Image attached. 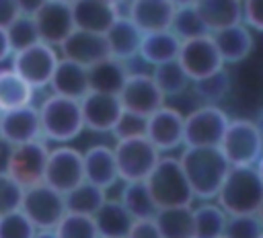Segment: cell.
<instances>
[{
	"instance_id": "f6af8a7d",
	"label": "cell",
	"mask_w": 263,
	"mask_h": 238,
	"mask_svg": "<svg viewBox=\"0 0 263 238\" xmlns=\"http://www.w3.org/2000/svg\"><path fill=\"white\" fill-rule=\"evenodd\" d=\"M18 8L14 4V0H0V27L6 29L8 23H12L18 16Z\"/></svg>"
},
{
	"instance_id": "ac0fdd59",
	"label": "cell",
	"mask_w": 263,
	"mask_h": 238,
	"mask_svg": "<svg viewBox=\"0 0 263 238\" xmlns=\"http://www.w3.org/2000/svg\"><path fill=\"white\" fill-rule=\"evenodd\" d=\"M0 137L10 146L41 140L39 111L33 105L2 111L0 115Z\"/></svg>"
},
{
	"instance_id": "7402d4cb",
	"label": "cell",
	"mask_w": 263,
	"mask_h": 238,
	"mask_svg": "<svg viewBox=\"0 0 263 238\" xmlns=\"http://www.w3.org/2000/svg\"><path fill=\"white\" fill-rule=\"evenodd\" d=\"M212 39L218 47V53H220L224 66L238 64V62L247 60L255 45L253 33L245 23H236V25L218 29L212 33Z\"/></svg>"
},
{
	"instance_id": "f5cc1de1",
	"label": "cell",
	"mask_w": 263,
	"mask_h": 238,
	"mask_svg": "<svg viewBox=\"0 0 263 238\" xmlns=\"http://www.w3.org/2000/svg\"><path fill=\"white\" fill-rule=\"evenodd\" d=\"M171 2H173L177 8H179V6H191V4H195V0H171Z\"/></svg>"
},
{
	"instance_id": "d6986e66",
	"label": "cell",
	"mask_w": 263,
	"mask_h": 238,
	"mask_svg": "<svg viewBox=\"0 0 263 238\" xmlns=\"http://www.w3.org/2000/svg\"><path fill=\"white\" fill-rule=\"evenodd\" d=\"M125 16L142 31L154 33L171 29L177 6L171 0H127Z\"/></svg>"
},
{
	"instance_id": "7a4b0ae2",
	"label": "cell",
	"mask_w": 263,
	"mask_h": 238,
	"mask_svg": "<svg viewBox=\"0 0 263 238\" xmlns=\"http://www.w3.org/2000/svg\"><path fill=\"white\" fill-rule=\"evenodd\" d=\"M214 201L228 215L257 213L263 201V183L255 166H230Z\"/></svg>"
},
{
	"instance_id": "c3c4849f",
	"label": "cell",
	"mask_w": 263,
	"mask_h": 238,
	"mask_svg": "<svg viewBox=\"0 0 263 238\" xmlns=\"http://www.w3.org/2000/svg\"><path fill=\"white\" fill-rule=\"evenodd\" d=\"M10 55H12V49H10V45H8V37H6V31L0 27V62L8 60Z\"/></svg>"
},
{
	"instance_id": "f1b7e54d",
	"label": "cell",
	"mask_w": 263,
	"mask_h": 238,
	"mask_svg": "<svg viewBox=\"0 0 263 238\" xmlns=\"http://www.w3.org/2000/svg\"><path fill=\"white\" fill-rule=\"evenodd\" d=\"M154 222L162 238H193V205L156 209Z\"/></svg>"
},
{
	"instance_id": "277c9868",
	"label": "cell",
	"mask_w": 263,
	"mask_h": 238,
	"mask_svg": "<svg viewBox=\"0 0 263 238\" xmlns=\"http://www.w3.org/2000/svg\"><path fill=\"white\" fill-rule=\"evenodd\" d=\"M37 111L41 121V137L45 140H51L55 144H68L84 131L80 101L51 92Z\"/></svg>"
},
{
	"instance_id": "ee69618b",
	"label": "cell",
	"mask_w": 263,
	"mask_h": 238,
	"mask_svg": "<svg viewBox=\"0 0 263 238\" xmlns=\"http://www.w3.org/2000/svg\"><path fill=\"white\" fill-rule=\"evenodd\" d=\"M125 238H162V236L158 232L154 217H146V220H134Z\"/></svg>"
},
{
	"instance_id": "836d02e7",
	"label": "cell",
	"mask_w": 263,
	"mask_h": 238,
	"mask_svg": "<svg viewBox=\"0 0 263 238\" xmlns=\"http://www.w3.org/2000/svg\"><path fill=\"white\" fill-rule=\"evenodd\" d=\"M191 88L203 105H218L228 96V92L232 88V78L224 66V68L216 70L214 74H208L199 80H193Z\"/></svg>"
},
{
	"instance_id": "681fc988",
	"label": "cell",
	"mask_w": 263,
	"mask_h": 238,
	"mask_svg": "<svg viewBox=\"0 0 263 238\" xmlns=\"http://www.w3.org/2000/svg\"><path fill=\"white\" fill-rule=\"evenodd\" d=\"M33 238H58V236H55L53 230H37V232L33 234Z\"/></svg>"
},
{
	"instance_id": "91938a15",
	"label": "cell",
	"mask_w": 263,
	"mask_h": 238,
	"mask_svg": "<svg viewBox=\"0 0 263 238\" xmlns=\"http://www.w3.org/2000/svg\"><path fill=\"white\" fill-rule=\"evenodd\" d=\"M220 238H224V236H220Z\"/></svg>"
},
{
	"instance_id": "ffe728a7",
	"label": "cell",
	"mask_w": 263,
	"mask_h": 238,
	"mask_svg": "<svg viewBox=\"0 0 263 238\" xmlns=\"http://www.w3.org/2000/svg\"><path fill=\"white\" fill-rule=\"evenodd\" d=\"M70 8L74 18V29L99 33V35H105V31L121 14L119 6L107 0H76L74 4H70Z\"/></svg>"
},
{
	"instance_id": "ab89813d",
	"label": "cell",
	"mask_w": 263,
	"mask_h": 238,
	"mask_svg": "<svg viewBox=\"0 0 263 238\" xmlns=\"http://www.w3.org/2000/svg\"><path fill=\"white\" fill-rule=\"evenodd\" d=\"M35 232V226L21 209L0 215V238H33Z\"/></svg>"
},
{
	"instance_id": "ba28073f",
	"label": "cell",
	"mask_w": 263,
	"mask_h": 238,
	"mask_svg": "<svg viewBox=\"0 0 263 238\" xmlns=\"http://www.w3.org/2000/svg\"><path fill=\"white\" fill-rule=\"evenodd\" d=\"M113 156L117 164L119 183L129 181H146L158 158L162 156L146 137H129V140H115Z\"/></svg>"
},
{
	"instance_id": "74e56055",
	"label": "cell",
	"mask_w": 263,
	"mask_h": 238,
	"mask_svg": "<svg viewBox=\"0 0 263 238\" xmlns=\"http://www.w3.org/2000/svg\"><path fill=\"white\" fill-rule=\"evenodd\" d=\"M4 31H6L8 45H10L12 53L21 51V49H25V47H29V45L39 41L33 16H29V14H18L12 23H8V27Z\"/></svg>"
},
{
	"instance_id": "d4e9b609",
	"label": "cell",
	"mask_w": 263,
	"mask_h": 238,
	"mask_svg": "<svg viewBox=\"0 0 263 238\" xmlns=\"http://www.w3.org/2000/svg\"><path fill=\"white\" fill-rule=\"evenodd\" d=\"M179 47H181V39L171 29L154 31V33H144L142 41H140L138 57L144 64L154 68V66H160V64L177 60Z\"/></svg>"
},
{
	"instance_id": "db71d44e",
	"label": "cell",
	"mask_w": 263,
	"mask_h": 238,
	"mask_svg": "<svg viewBox=\"0 0 263 238\" xmlns=\"http://www.w3.org/2000/svg\"><path fill=\"white\" fill-rule=\"evenodd\" d=\"M257 217H259V222L263 224V201H261V205H259V209H257Z\"/></svg>"
},
{
	"instance_id": "9a60e30c",
	"label": "cell",
	"mask_w": 263,
	"mask_h": 238,
	"mask_svg": "<svg viewBox=\"0 0 263 238\" xmlns=\"http://www.w3.org/2000/svg\"><path fill=\"white\" fill-rule=\"evenodd\" d=\"M31 16H33L39 41L47 43L51 47H60L64 43V39L74 31V18H72L70 4H64L58 0H47Z\"/></svg>"
},
{
	"instance_id": "3957f363",
	"label": "cell",
	"mask_w": 263,
	"mask_h": 238,
	"mask_svg": "<svg viewBox=\"0 0 263 238\" xmlns=\"http://www.w3.org/2000/svg\"><path fill=\"white\" fill-rule=\"evenodd\" d=\"M144 183L158 209L177 207V205H193L195 201L193 191L187 183V176L177 156L162 154Z\"/></svg>"
},
{
	"instance_id": "44dd1931",
	"label": "cell",
	"mask_w": 263,
	"mask_h": 238,
	"mask_svg": "<svg viewBox=\"0 0 263 238\" xmlns=\"http://www.w3.org/2000/svg\"><path fill=\"white\" fill-rule=\"evenodd\" d=\"M82 166H84V181L105 191H109L119 183L113 148L107 144H95L86 148L82 152Z\"/></svg>"
},
{
	"instance_id": "7c38bea8",
	"label": "cell",
	"mask_w": 263,
	"mask_h": 238,
	"mask_svg": "<svg viewBox=\"0 0 263 238\" xmlns=\"http://www.w3.org/2000/svg\"><path fill=\"white\" fill-rule=\"evenodd\" d=\"M47 154H49V148L45 146L43 140L16 144V146H12L8 166H6V174L10 179H14L23 189L31 187V185H37V183L43 181Z\"/></svg>"
},
{
	"instance_id": "e0dca14e",
	"label": "cell",
	"mask_w": 263,
	"mask_h": 238,
	"mask_svg": "<svg viewBox=\"0 0 263 238\" xmlns=\"http://www.w3.org/2000/svg\"><path fill=\"white\" fill-rule=\"evenodd\" d=\"M58 49H60V57L76 62L84 68H90L92 64L109 57L105 35L88 33V31H80V29H74Z\"/></svg>"
},
{
	"instance_id": "bcb514c9",
	"label": "cell",
	"mask_w": 263,
	"mask_h": 238,
	"mask_svg": "<svg viewBox=\"0 0 263 238\" xmlns=\"http://www.w3.org/2000/svg\"><path fill=\"white\" fill-rule=\"evenodd\" d=\"M45 2H47V0H14L18 12H21V14H29V16L35 14Z\"/></svg>"
},
{
	"instance_id": "8992f818",
	"label": "cell",
	"mask_w": 263,
	"mask_h": 238,
	"mask_svg": "<svg viewBox=\"0 0 263 238\" xmlns=\"http://www.w3.org/2000/svg\"><path fill=\"white\" fill-rule=\"evenodd\" d=\"M230 117L218 105H199L183 115V146L216 148L222 142Z\"/></svg>"
},
{
	"instance_id": "603a6c76",
	"label": "cell",
	"mask_w": 263,
	"mask_h": 238,
	"mask_svg": "<svg viewBox=\"0 0 263 238\" xmlns=\"http://www.w3.org/2000/svg\"><path fill=\"white\" fill-rule=\"evenodd\" d=\"M142 35L144 33L125 14H119L113 21V25L105 31V41H107L109 55L115 57V60H121L125 64L134 57H138Z\"/></svg>"
},
{
	"instance_id": "1f68e13d",
	"label": "cell",
	"mask_w": 263,
	"mask_h": 238,
	"mask_svg": "<svg viewBox=\"0 0 263 238\" xmlns=\"http://www.w3.org/2000/svg\"><path fill=\"white\" fill-rule=\"evenodd\" d=\"M119 201L121 205L129 211V215L134 220H146V217H154L156 213V203L146 187L144 181H129L121 185L119 191Z\"/></svg>"
},
{
	"instance_id": "8d00e7d4",
	"label": "cell",
	"mask_w": 263,
	"mask_h": 238,
	"mask_svg": "<svg viewBox=\"0 0 263 238\" xmlns=\"http://www.w3.org/2000/svg\"><path fill=\"white\" fill-rule=\"evenodd\" d=\"M58 238H99L95 220L90 215L66 211V215L53 228Z\"/></svg>"
},
{
	"instance_id": "4dcf8cb0",
	"label": "cell",
	"mask_w": 263,
	"mask_h": 238,
	"mask_svg": "<svg viewBox=\"0 0 263 238\" xmlns=\"http://www.w3.org/2000/svg\"><path fill=\"white\" fill-rule=\"evenodd\" d=\"M35 88L27 84L12 68L0 70V111H10L31 105Z\"/></svg>"
},
{
	"instance_id": "52a82bcc",
	"label": "cell",
	"mask_w": 263,
	"mask_h": 238,
	"mask_svg": "<svg viewBox=\"0 0 263 238\" xmlns=\"http://www.w3.org/2000/svg\"><path fill=\"white\" fill-rule=\"evenodd\" d=\"M21 211L29 217L35 230H53L58 222L66 215L64 193L45 185L43 181L31 187H25Z\"/></svg>"
},
{
	"instance_id": "11a10c76",
	"label": "cell",
	"mask_w": 263,
	"mask_h": 238,
	"mask_svg": "<svg viewBox=\"0 0 263 238\" xmlns=\"http://www.w3.org/2000/svg\"><path fill=\"white\" fill-rule=\"evenodd\" d=\"M107 2H111V4H117V6H121V4H125L127 0H107Z\"/></svg>"
},
{
	"instance_id": "cb8c5ba5",
	"label": "cell",
	"mask_w": 263,
	"mask_h": 238,
	"mask_svg": "<svg viewBox=\"0 0 263 238\" xmlns=\"http://www.w3.org/2000/svg\"><path fill=\"white\" fill-rule=\"evenodd\" d=\"M49 88H51L53 94L80 101L88 92V72H86L84 66L60 57L58 66L51 74Z\"/></svg>"
},
{
	"instance_id": "f907efd6",
	"label": "cell",
	"mask_w": 263,
	"mask_h": 238,
	"mask_svg": "<svg viewBox=\"0 0 263 238\" xmlns=\"http://www.w3.org/2000/svg\"><path fill=\"white\" fill-rule=\"evenodd\" d=\"M253 121H255V125H257V129H259V133L263 135V109H261V111L257 113V117H255Z\"/></svg>"
},
{
	"instance_id": "6da1fadb",
	"label": "cell",
	"mask_w": 263,
	"mask_h": 238,
	"mask_svg": "<svg viewBox=\"0 0 263 238\" xmlns=\"http://www.w3.org/2000/svg\"><path fill=\"white\" fill-rule=\"evenodd\" d=\"M187 183L193 191V197L199 201H214L220 185L224 183L230 164L224 158L222 150L216 148H187L179 156Z\"/></svg>"
},
{
	"instance_id": "9f6ffc18",
	"label": "cell",
	"mask_w": 263,
	"mask_h": 238,
	"mask_svg": "<svg viewBox=\"0 0 263 238\" xmlns=\"http://www.w3.org/2000/svg\"><path fill=\"white\" fill-rule=\"evenodd\" d=\"M58 2H64V4H74L76 0H58Z\"/></svg>"
},
{
	"instance_id": "d6a6232c",
	"label": "cell",
	"mask_w": 263,
	"mask_h": 238,
	"mask_svg": "<svg viewBox=\"0 0 263 238\" xmlns=\"http://www.w3.org/2000/svg\"><path fill=\"white\" fill-rule=\"evenodd\" d=\"M105 199H107V191L88 181H82L80 185H76L74 189L64 193L66 211L82 213V215H90V217L97 213V209L103 205Z\"/></svg>"
},
{
	"instance_id": "680465c9",
	"label": "cell",
	"mask_w": 263,
	"mask_h": 238,
	"mask_svg": "<svg viewBox=\"0 0 263 238\" xmlns=\"http://www.w3.org/2000/svg\"><path fill=\"white\" fill-rule=\"evenodd\" d=\"M0 115H2V111H0Z\"/></svg>"
},
{
	"instance_id": "30bf717a",
	"label": "cell",
	"mask_w": 263,
	"mask_h": 238,
	"mask_svg": "<svg viewBox=\"0 0 263 238\" xmlns=\"http://www.w3.org/2000/svg\"><path fill=\"white\" fill-rule=\"evenodd\" d=\"M84 181V166H82V152L72 146H58L49 150L43 183L53 187L60 193H68L76 185Z\"/></svg>"
},
{
	"instance_id": "7dc6e473",
	"label": "cell",
	"mask_w": 263,
	"mask_h": 238,
	"mask_svg": "<svg viewBox=\"0 0 263 238\" xmlns=\"http://www.w3.org/2000/svg\"><path fill=\"white\" fill-rule=\"evenodd\" d=\"M10 152H12V146L0 137V172H6V166H8V158H10Z\"/></svg>"
},
{
	"instance_id": "7bdbcfd3",
	"label": "cell",
	"mask_w": 263,
	"mask_h": 238,
	"mask_svg": "<svg viewBox=\"0 0 263 238\" xmlns=\"http://www.w3.org/2000/svg\"><path fill=\"white\" fill-rule=\"evenodd\" d=\"M242 2V23L251 31L263 33V0H240Z\"/></svg>"
},
{
	"instance_id": "4316f807",
	"label": "cell",
	"mask_w": 263,
	"mask_h": 238,
	"mask_svg": "<svg viewBox=\"0 0 263 238\" xmlns=\"http://www.w3.org/2000/svg\"><path fill=\"white\" fill-rule=\"evenodd\" d=\"M92 220H95L99 238H125V234L129 232V228L134 224V217L121 205V201L109 199V197L97 209Z\"/></svg>"
},
{
	"instance_id": "83f0119b",
	"label": "cell",
	"mask_w": 263,
	"mask_h": 238,
	"mask_svg": "<svg viewBox=\"0 0 263 238\" xmlns=\"http://www.w3.org/2000/svg\"><path fill=\"white\" fill-rule=\"evenodd\" d=\"M195 10L201 16L210 33L242 23V2L240 0H195Z\"/></svg>"
},
{
	"instance_id": "5b68a950",
	"label": "cell",
	"mask_w": 263,
	"mask_h": 238,
	"mask_svg": "<svg viewBox=\"0 0 263 238\" xmlns=\"http://www.w3.org/2000/svg\"><path fill=\"white\" fill-rule=\"evenodd\" d=\"M218 148L230 166H255L263 154V135L253 119L234 117L228 121Z\"/></svg>"
},
{
	"instance_id": "e575fe53",
	"label": "cell",
	"mask_w": 263,
	"mask_h": 238,
	"mask_svg": "<svg viewBox=\"0 0 263 238\" xmlns=\"http://www.w3.org/2000/svg\"><path fill=\"white\" fill-rule=\"evenodd\" d=\"M150 76L156 82V86L160 88V92L164 94V98L183 94L189 88V84H191L189 76L185 74V70L179 66L177 60L166 62V64H160V66H154L152 72H150Z\"/></svg>"
},
{
	"instance_id": "f35d334b",
	"label": "cell",
	"mask_w": 263,
	"mask_h": 238,
	"mask_svg": "<svg viewBox=\"0 0 263 238\" xmlns=\"http://www.w3.org/2000/svg\"><path fill=\"white\" fill-rule=\"evenodd\" d=\"M261 232H263V224L259 222L257 213L228 215L224 238H259Z\"/></svg>"
},
{
	"instance_id": "4fadbf2b",
	"label": "cell",
	"mask_w": 263,
	"mask_h": 238,
	"mask_svg": "<svg viewBox=\"0 0 263 238\" xmlns=\"http://www.w3.org/2000/svg\"><path fill=\"white\" fill-rule=\"evenodd\" d=\"M117 98L123 111H132L144 117L160 109L166 101L160 88L156 86V82L152 80L150 72H134V70H129Z\"/></svg>"
},
{
	"instance_id": "484cf974",
	"label": "cell",
	"mask_w": 263,
	"mask_h": 238,
	"mask_svg": "<svg viewBox=\"0 0 263 238\" xmlns=\"http://www.w3.org/2000/svg\"><path fill=\"white\" fill-rule=\"evenodd\" d=\"M86 72H88V90L105 92V94H119V90L129 74V68L125 62L109 55V57L92 64L90 68H86Z\"/></svg>"
},
{
	"instance_id": "2e32d148",
	"label": "cell",
	"mask_w": 263,
	"mask_h": 238,
	"mask_svg": "<svg viewBox=\"0 0 263 238\" xmlns=\"http://www.w3.org/2000/svg\"><path fill=\"white\" fill-rule=\"evenodd\" d=\"M80 111H82L84 129H90L95 133H111L119 115L123 113V107L117 94L88 90L80 98Z\"/></svg>"
},
{
	"instance_id": "b9f144b4",
	"label": "cell",
	"mask_w": 263,
	"mask_h": 238,
	"mask_svg": "<svg viewBox=\"0 0 263 238\" xmlns=\"http://www.w3.org/2000/svg\"><path fill=\"white\" fill-rule=\"evenodd\" d=\"M23 191L25 189L14 179H10L6 172H0V215L21 209Z\"/></svg>"
},
{
	"instance_id": "6f0895ef",
	"label": "cell",
	"mask_w": 263,
	"mask_h": 238,
	"mask_svg": "<svg viewBox=\"0 0 263 238\" xmlns=\"http://www.w3.org/2000/svg\"><path fill=\"white\" fill-rule=\"evenodd\" d=\"M259 238H263V232H261V236H259Z\"/></svg>"
},
{
	"instance_id": "5bb4252c",
	"label": "cell",
	"mask_w": 263,
	"mask_h": 238,
	"mask_svg": "<svg viewBox=\"0 0 263 238\" xmlns=\"http://www.w3.org/2000/svg\"><path fill=\"white\" fill-rule=\"evenodd\" d=\"M146 140L160 152L168 154L183 146V113L166 103L146 117Z\"/></svg>"
},
{
	"instance_id": "60d3db41",
	"label": "cell",
	"mask_w": 263,
	"mask_h": 238,
	"mask_svg": "<svg viewBox=\"0 0 263 238\" xmlns=\"http://www.w3.org/2000/svg\"><path fill=\"white\" fill-rule=\"evenodd\" d=\"M115 140H129V137H146V117L132 113V111H123L115 123V127L111 129Z\"/></svg>"
},
{
	"instance_id": "f546056e",
	"label": "cell",
	"mask_w": 263,
	"mask_h": 238,
	"mask_svg": "<svg viewBox=\"0 0 263 238\" xmlns=\"http://www.w3.org/2000/svg\"><path fill=\"white\" fill-rule=\"evenodd\" d=\"M228 213L216 201H201L193 207V238H220L224 236Z\"/></svg>"
},
{
	"instance_id": "d590c367",
	"label": "cell",
	"mask_w": 263,
	"mask_h": 238,
	"mask_svg": "<svg viewBox=\"0 0 263 238\" xmlns=\"http://www.w3.org/2000/svg\"><path fill=\"white\" fill-rule=\"evenodd\" d=\"M171 31H173L181 41L210 33L208 27L203 25L201 16L197 14V10H195L193 4H191V6H179V8L175 10L173 23H171Z\"/></svg>"
},
{
	"instance_id": "816d5d0a",
	"label": "cell",
	"mask_w": 263,
	"mask_h": 238,
	"mask_svg": "<svg viewBox=\"0 0 263 238\" xmlns=\"http://www.w3.org/2000/svg\"><path fill=\"white\" fill-rule=\"evenodd\" d=\"M255 170H257V174H259V179H261V183H263V154H261L259 160L255 162Z\"/></svg>"
},
{
	"instance_id": "8fae6325",
	"label": "cell",
	"mask_w": 263,
	"mask_h": 238,
	"mask_svg": "<svg viewBox=\"0 0 263 238\" xmlns=\"http://www.w3.org/2000/svg\"><path fill=\"white\" fill-rule=\"evenodd\" d=\"M177 62L185 70V74L189 76L191 82L224 68V62L218 53V47L212 39V33L181 41Z\"/></svg>"
},
{
	"instance_id": "9c48e42d",
	"label": "cell",
	"mask_w": 263,
	"mask_h": 238,
	"mask_svg": "<svg viewBox=\"0 0 263 238\" xmlns=\"http://www.w3.org/2000/svg\"><path fill=\"white\" fill-rule=\"evenodd\" d=\"M58 51L55 47L47 45V43H33L21 51H14L12 53V70L27 82L31 84L35 90L37 88H45L49 86V80H51V74L58 66Z\"/></svg>"
}]
</instances>
